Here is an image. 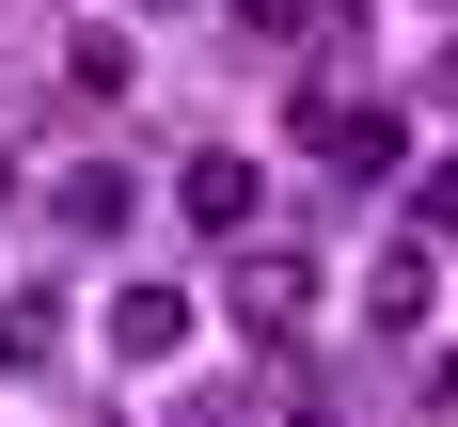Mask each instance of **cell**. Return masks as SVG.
Returning a JSON list of instances; mask_svg holds the SVG:
<instances>
[{
    "mask_svg": "<svg viewBox=\"0 0 458 427\" xmlns=\"http://www.w3.org/2000/svg\"><path fill=\"white\" fill-rule=\"evenodd\" d=\"M317 301H332V269L317 253H301V237H222V317L253 332V348H301V332H317Z\"/></svg>",
    "mask_w": 458,
    "mask_h": 427,
    "instance_id": "cell-1",
    "label": "cell"
},
{
    "mask_svg": "<svg viewBox=\"0 0 458 427\" xmlns=\"http://www.w3.org/2000/svg\"><path fill=\"white\" fill-rule=\"evenodd\" d=\"M174 222H190V237H253V222H269V158H237V142H206V158L174 175Z\"/></svg>",
    "mask_w": 458,
    "mask_h": 427,
    "instance_id": "cell-2",
    "label": "cell"
},
{
    "mask_svg": "<svg viewBox=\"0 0 458 427\" xmlns=\"http://www.w3.org/2000/svg\"><path fill=\"white\" fill-rule=\"evenodd\" d=\"M301 142H317L332 175H395V158H411V127H395V111H379V95H317V111H301Z\"/></svg>",
    "mask_w": 458,
    "mask_h": 427,
    "instance_id": "cell-3",
    "label": "cell"
},
{
    "mask_svg": "<svg viewBox=\"0 0 458 427\" xmlns=\"http://www.w3.org/2000/svg\"><path fill=\"white\" fill-rule=\"evenodd\" d=\"M427 301H443V237H395V253H364V332H395L411 348Z\"/></svg>",
    "mask_w": 458,
    "mask_h": 427,
    "instance_id": "cell-4",
    "label": "cell"
},
{
    "mask_svg": "<svg viewBox=\"0 0 458 427\" xmlns=\"http://www.w3.org/2000/svg\"><path fill=\"white\" fill-rule=\"evenodd\" d=\"M174 348H190V285L127 269V285H111V364H174Z\"/></svg>",
    "mask_w": 458,
    "mask_h": 427,
    "instance_id": "cell-5",
    "label": "cell"
},
{
    "mask_svg": "<svg viewBox=\"0 0 458 427\" xmlns=\"http://www.w3.org/2000/svg\"><path fill=\"white\" fill-rule=\"evenodd\" d=\"M47 222H64V237H127L142 222V175H127V158H64V175H47Z\"/></svg>",
    "mask_w": 458,
    "mask_h": 427,
    "instance_id": "cell-6",
    "label": "cell"
},
{
    "mask_svg": "<svg viewBox=\"0 0 458 427\" xmlns=\"http://www.w3.org/2000/svg\"><path fill=\"white\" fill-rule=\"evenodd\" d=\"M0 380H64V285H0Z\"/></svg>",
    "mask_w": 458,
    "mask_h": 427,
    "instance_id": "cell-7",
    "label": "cell"
},
{
    "mask_svg": "<svg viewBox=\"0 0 458 427\" xmlns=\"http://www.w3.org/2000/svg\"><path fill=\"white\" fill-rule=\"evenodd\" d=\"M64 95H95V111H127V95H142V47L111 32V16H80V32H64Z\"/></svg>",
    "mask_w": 458,
    "mask_h": 427,
    "instance_id": "cell-8",
    "label": "cell"
},
{
    "mask_svg": "<svg viewBox=\"0 0 458 427\" xmlns=\"http://www.w3.org/2000/svg\"><path fill=\"white\" fill-rule=\"evenodd\" d=\"M237 32H253V47H317L332 0H237Z\"/></svg>",
    "mask_w": 458,
    "mask_h": 427,
    "instance_id": "cell-9",
    "label": "cell"
},
{
    "mask_svg": "<svg viewBox=\"0 0 458 427\" xmlns=\"http://www.w3.org/2000/svg\"><path fill=\"white\" fill-rule=\"evenodd\" d=\"M174 427H253V380H190V396H174Z\"/></svg>",
    "mask_w": 458,
    "mask_h": 427,
    "instance_id": "cell-10",
    "label": "cell"
},
{
    "mask_svg": "<svg viewBox=\"0 0 458 427\" xmlns=\"http://www.w3.org/2000/svg\"><path fill=\"white\" fill-rule=\"evenodd\" d=\"M411 206H427V237H443V253H458V158H443V175L411 190Z\"/></svg>",
    "mask_w": 458,
    "mask_h": 427,
    "instance_id": "cell-11",
    "label": "cell"
},
{
    "mask_svg": "<svg viewBox=\"0 0 458 427\" xmlns=\"http://www.w3.org/2000/svg\"><path fill=\"white\" fill-rule=\"evenodd\" d=\"M427 111H443V127H458V47H443V64H427Z\"/></svg>",
    "mask_w": 458,
    "mask_h": 427,
    "instance_id": "cell-12",
    "label": "cell"
},
{
    "mask_svg": "<svg viewBox=\"0 0 458 427\" xmlns=\"http://www.w3.org/2000/svg\"><path fill=\"white\" fill-rule=\"evenodd\" d=\"M0 190H16V142H0Z\"/></svg>",
    "mask_w": 458,
    "mask_h": 427,
    "instance_id": "cell-13",
    "label": "cell"
},
{
    "mask_svg": "<svg viewBox=\"0 0 458 427\" xmlns=\"http://www.w3.org/2000/svg\"><path fill=\"white\" fill-rule=\"evenodd\" d=\"M80 427H111V412H80Z\"/></svg>",
    "mask_w": 458,
    "mask_h": 427,
    "instance_id": "cell-14",
    "label": "cell"
}]
</instances>
